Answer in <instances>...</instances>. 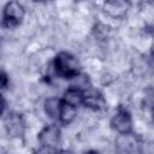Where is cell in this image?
<instances>
[{
  "label": "cell",
  "instance_id": "15",
  "mask_svg": "<svg viewBox=\"0 0 154 154\" xmlns=\"http://www.w3.org/2000/svg\"><path fill=\"white\" fill-rule=\"evenodd\" d=\"M58 154H75L73 152H70V150H60Z\"/></svg>",
  "mask_w": 154,
  "mask_h": 154
},
{
  "label": "cell",
  "instance_id": "9",
  "mask_svg": "<svg viewBox=\"0 0 154 154\" xmlns=\"http://www.w3.org/2000/svg\"><path fill=\"white\" fill-rule=\"evenodd\" d=\"M61 106H63V101H60L59 99H55V97H51V99L46 100V102H45V111L51 118H53V119L59 118Z\"/></svg>",
  "mask_w": 154,
  "mask_h": 154
},
{
  "label": "cell",
  "instance_id": "4",
  "mask_svg": "<svg viewBox=\"0 0 154 154\" xmlns=\"http://www.w3.org/2000/svg\"><path fill=\"white\" fill-rule=\"evenodd\" d=\"M60 140V129L55 125H49L42 129L38 134V141L42 147H51L54 148Z\"/></svg>",
  "mask_w": 154,
  "mask_h": 154
},
{
  "label": "cell",
  "instance_id": "16",
  "mask_svg": "<svg viewBox=\"0 0 154 154\" xmlns=\"http://www.w3.org/2000/svg\"><path fill=\"white\" fill-rule=\"evenodd\" d=\"M84 154H100V153L96 152V150H89V152H85Z\"/></svg>",
  "mask_w": 154,
  "mask_h": 154
},
{
  "label": "cell",
  "instance_id": "13",
  "mask_svg": "<svg viewBox=\"0 0 154 154\" xmlns=\"http://www.w3.org/2000/svg\"><path fill=\"white\" fill-rule=\"evenodd\" d=\"M146 101L147 103L152 107V109L154 108V90H149L147 93V96H146Z\"/></svg>",
  "mask_w": 154,
  "mask_h": 154
},
{
  "label": "cell",
  "instance_id": "12",
  "mask_svg": "<svg viewBox=\"0 0 154 154\" xmlns=\"http://www.w3.org/2000/svg\"><path fill=\"white\" fill-rule=\"evenodd\" d=\"M36 154H58V152H55V149L51 147H42L36 152Z\"/></svg>",
  "mask_w": 154,
  "mask_h": 154
},
{
  "label": "cell",
  "instance_id": "11",
  "mask_svg": "<svg viewBox=\"0 0 154 154\" xmlns=\"http://www.w3.org/2000/svg\"><path fill=\"white\" fill-rule=\"evenodd\" d=\"M75 117H76V107H73V106H71V105H69V103H66V102L63 101V106H61L59 120L63 124L67 125V124H70L75 119Z\"/></svg>",
  "mask_w": 154,
  "mask_h": 154
},
{
  "label": "cell",
  "instance_id": "5",
  "mask_svg": "<svg viewBox=\"0 0 154 154\" xmlns=\"http://www.w3.org/2000/svg\"><path fill=\"white\" fill-rule=\"evenodd\" d=\"M6 130L11 136H22L24 131V122L20 114L18 113H11L5 119Z\"/></svg>",
  "mask_w": 154,
  "mask_h": 154
},
{
  "label": "cell",
  "instance_id": "17",
  "mask_svg": "<svg viewBox=\"0 0 154 154\" xmlns=\"http://www.w3.org/2000/svg\"><path fill=\"white\" fill-rule=\"evenodd\" d=\"M152 119H153V122H154V108L152 109Z\"/></svg>",
  "mask_w": 154,
  "mask_h": 154
},
{
  "label": "cell",
  "instance_id": "7",
  "mask_svg": "<svg viewBox=\"0 0 154 154\" xmlns=\"http://www.w3.org/2000/svg\"><path fill=\"white\" fill-rule=\"evenodd\" d=\"M83 99H84V93L81 89L75 88V87L69 88L64 94V102H66L73 107L83 103Z\"/></svg>",
  "mask_w": 154,
  "mask_h": 154
},
{
  "label": "cell",
  "instance_id": "1",
  "mask_svg": "<svg viewBox=\"0 0 154 154\" xmlns=\"http://www.w3.org/2000/svg\"><path fill=\"white\" fill-rule=\"evenodd\" d=\"M54 69L57 73L65 78H75L79 73V63L70 53L61 52L55 57Z\"/></svg>",
  "mask_w": 154,
  "mask_h": 154
},
{
  "label": "cell",
  "instance_id": "10",
  "mask_svg": "<svg viewBox=\"0 0 154 154\" xmlns=\"http://www.w3.org/2000/svg\"><path fill=\"white\" fill-rule=\"evenodd\" d=\"M105 10L113 17H120L126 12L128 4L124 1H109L105 4Z\"/></svg>",
  "mask_w": 154,
  "mask_h": 154
},
{
  "label": "cell",
  "instance_id": "2",
  "mask_svg": "<svg viewBox=\"0 0 154 154\" xmlns=\"http://www.w3.org/2000/svg\"><path fill=\"white\" fill-rule=\"evenodd\" d=\"M23 17H24L23 6L17 1H11L5 6L2 25L6 28H14L22 22Z\"/></svg>",
  "mask_w": 154,
  "mask_h": 154
},
{
  "label": "cell",
  "instance_id": "18",
  "mask_svg": "<svg viewBox=\"0 0 154 154\" xmlns=\"http://www.w3.org/2000/svg\"><path fill=\"white\" fill-rule=\"evenodd\" d=\"M152 55L154 57V43H153V46H152Z\"/></svg>",
  "mask_w": 154,
  "mask_h": 154
},
{
  "label": "cell",
  "instance_id": "14",
  "mask_svg": "<svg viewBox=\"0 0 154 154\" xmlns=\"http://www.w3.org/2000/svg\"><path fill=\"white\" fill-rule=\"evenodd\" d=\"M0 79H1V88L5 89V88L7 87V82H8V79H7V75H6L4 71L1 72V77H0Z\"/></svg>",
  "mask_w": 154,
  "mask_h": 154
},
{
  "label": "cell",
  "instance_id": "6",
  "mask_svg": "<svg viewBox=\"0 0 154 154\" xmlns=\"http://www.w3.org/2000/svg\"><path fill=\"white\" fill-rule=\"evenodd\" d=\"M83 105L91 109H101L105 106V100L102 95L95 90L84 93V99H83Z\"/></svg>",
  "mask_w": 154,
  "mask_h": 154
},
{
  "label": "cell",
  "instance_id": "3",
  "mask_svg": "<svg viewBox=\"0 0 154 154\" xmlns=\"http://www.w3.org/2000/svg\"><path fill=\"white\" fill-rule=\"evenodd\" d=\"M111 126L122 135L130 134L132 129V119L130 113L126 109L120 108L117 114H114V117L111 119Z\"/></svg>",
  "mask_w": 154,
  "mask_h": 154
},
{
  "label": "cell",
  "instance_id": "8",
  "mask_svg": "<svg viewBox=\"0 0 154 154\" xmlns=\"http://www.w3.org/2000/svg\"><path fill=\"white\" fill-rule=\"evenodd\" d=\"M117 147L120 153L129 154L136 148V141L132 136H130V134H125V135H122L117 140Z\"/></svg>",
  "mask_w": 154,
  "mask_h": 154
}]
</instances>
